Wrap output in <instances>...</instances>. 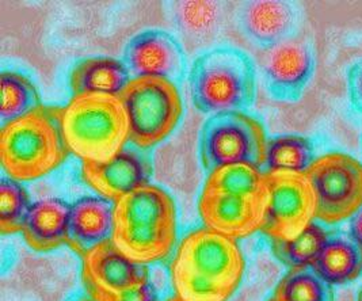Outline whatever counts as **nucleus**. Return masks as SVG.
<instances>
[{
    "instance_id": "f257e3e1",
    "label": "nucleus",
    "mask_w": 362,
    "mask_h": 301,
    "mask_svg": "<svg viewBox=\"0 0 362 301\" xmlns=\"http://www.w3.org/2000/svg\"><path fill=\"white\" fill-rule=\"evenodd\" d=\"M112 240L141 265L165 261L177 244V206L163 187L147 184L115 202Z\"/></svg>"
},
{
    "instance_id": "f03ea898",
    "label": "nucleus",
    "mask_w": 362,
    "mask_h": 301,
    "mask_svg": "<svg viewBox=\"0 0 362 301\" xmlns=\"http://www.w3.org/2000/svg\"><path fill=\"white\" fill-rule=\"evenodd\" d=\"M71 152L60 126V106L40 105L0 128V160L8 178L37 181L60 167Z\"/></svg>"
},
{
    "instance_id": "7ed1b4c3",
    "label": "nucleus",
    "mask_w": 362,
    "mask_h": 301,
    "mask_svg": "<svg viewBox=\"0 0 362 301\" xmlns=\"http://www.w3.org/2000/svg\"><path fill=\"white\" fill-rule=\"evenodd\" d=\"M60 126L66 147L83 162H106L129 141V119L115 95H74L60 106Z\"/></svg>"
},
{
    "instance_id": "20e7f679",
    "label": "nucleus",
    "mask_w": 362,
    "mask_h": 301,
    "mask_svg": "<svg viewBox=\"0 0 362 301\" xmlns=\"http://www.w3.org/2000/svg\"><path fill=\"white\" fill-rule=\"evenodd\" d=\"M193 105L202 113L248 109L255 100V68L242 50L220 47L202 53L189 75Z\"/></svg>"
},
{
    "instance_id": "39448f33",
    "label": "nucleus",
    "mask_w": 362,
    "mask_h": 301,
    "mask_svg": "<svg viewBox=\"0 0 362 301\" xmlns=\"http://www.w3.org/2000/svg\"><path fill=\"white\" fill-rule=\"evenodd\" d=\"M118 97L129 119V141L139 150L162 143L174 132L183 114L177 84L163 78H132Z\"/></svg>"
},
{
    "instance_id": "423d86ee",
    "label": "nucleus",
    "mask_w": 362,
    "mask_h": 301,
    "mask_svg": "<svg viewBox=\"0 0 362 301\" xmlns=\"http://www.w3.org/2000/svg\"><path fill=\"white\" fill-rule=\"evenodd\" d=\"M267 137L262 122L243 112L214 114L201 134L199 155L204 168L211 172L228 165H266Z\"/></svg>"
},
{
    "instance_id": "0eeeda50",
    "label": "nucleus",
    "mask_w": 362,
    "mask_h": 301,
    "mask_svg": "<svg viewBox=\"0 0 362 301\" xmlns=\"http://www.w3.org/2000/svg\"><path fill=\"white\" fill-rule=\"evenodd\" d=\"M316 196V218L335 225L362 206V165L344 152H329L315 159L305 172Z\"/></svg>"
},
{
    "instance_id": "6e6552de",
    "label": "nucleus",
    "mask_w": 362,
    "mask_h": 301,
    "mask_svg": "<svg viewBox=\"0 0 362 301\" xmlns=\"http://www.w3.org/2000/svg\"><path fill=\"white\" fill-rule=\"evenodd\" d=\"M267 202L262 232L272 240L301 234L316 218V196L305 174L266 172Z\"/></svg>"
},
{
    "instance_id": "1a4fd4ad",
    "label": "nucleus",
    "mask_w": 362,
    "mask_h": 301,
    "mask_svg": "<svg viewBox=\"0 0 362 301\" xmlns=\"http://www.w3.org/2000/svg\"><path fill=\"white\" fill-rule=\"evenodd\" d=\"M171 262L236 290L242 283L246 261L236 239L202 227L182 237Z\"/></svg>"
},
{
    "instance_id": "9d476101",
    "label": "nucleus",
    "mask_w": 362,
    "mask_h": 301,
    "mask_svg": "<svg viewBox=\"0 0 362 301\" xmlns=\"http://www.w3.org/2000/svg\"><path fill=\"white\" fill-rule=\"evenodd\" d=\"M259 61L269 94L281 102L300 100L316 68L311 44L296 35L262 50Z\"/></svg>"
},
{
    "instance_id": "9b49d317",
    "label": "nucleus",
    "mask_w": 362,
    "mask_h": 301,
    "mask_svg": "<svg viewBox=\"0 0 362 301\" xmlns=\"http://www.w3.org/2000/svg\"><path fill=\"white\" fill-rule=\"evenodd\" d=\"M132 78H163L181 83L186 57L177 38L165 30H146L128 42L124 60Z\"/></svg>"
},
{
    "instance_id": "f8f14e48",
    "label": "nucleus",
    "mask_w": 362,
    "mask_h": 301,
    "mask_svg": "<svg viewBox=\"0 0 362 301\" xmlns=\"http://www.w3.org/2000/svg\"><path fill=\"white\" fill-rule=\"evenodd\" d=\"M266 202L267 197L245 199L202 189L198 212L206 228L238 240L262 230Z\"/></svg>"
},
{
    "instance_id": "ddd939ff",
    "label": "nucleus",
    "mask_w": 362,
    "mask_h": 301,
    "mask_svg": "<svg viewBox=\"0 0 362 301\" xmlns=\"http://www.w3.org/2000/svg\"><path fill=\"white\" fill-rule=\"evenodd\" d=\"M152 165L141 150L124 148L106 162H83L82 179L98 196L115 202L149 184Z\"/></svg>"
},
{
    "instance_id": "4468645a",
    "label": "nucleus",
    "mask_w": 362,
    "mask_h": 301,
    "mask_svg": "<svg viewBox=\"0 0 362 301\" xmlns=\"http://www.w3.org/2000/svg\"><path fill=\"white\" fill-rule=\"evenodd\" d=\"M82 281L87 292L115 293L149 281V268L129 259L109 239L83 256Z\"/></svg>"
},
{
    "instance_id": "2eb2a0df",
    "label": "nucleus",
    "mask_w": 362,
    "mask_h": 301,
    "mask_svg": "<svg viewBox=\"0 0 362 301\" xmlns=\"http://www.w3.org/2000/svg\"><path fill=\"white\" fill-rule=\"evenodd\" d=\"M115 202L100 196H86L71 203L66 244L84 256L112 239L115 228Z\"/></svg>"
},
{
    "instance_id": "dca6fc26",
    "label": "nucleus",
    "mask_w": 362,
    "mask_h": 301,
    "mask_svg": "<svg viewBox=\"0 0 362 301\" xmlns=\"http://www.w3.org/2000/svg\"><path fill=\"white\" fill-rule=\"evenodd\" d=\"M240 25L248 38L262 49L293 37L296 10L289 1L252 0L243 4Z\"/></svg>"
},
{
    "instance_id": "f3484780",
    "label": "nucleus",
    "mask_w": 362,
    "mask_h": 301,
    "mask_svg": "<svg viewBox=\"0 0 362 301\" xmlns=\"http://www.w3.org/2000/svg\"><path fill=\"white\" fill-rule=\"evenodd\" d=\"M71 203L60 199L33 202L22 236L37 252H49L66 244Z\"/></svg>"
},
{
    "instance_id": "a211bd4d",
    "label": "nucleus",
    "mask_w": 362,
    "mask_h": 301,
    "mask_svg": "<svg viewBox=\"0 0 362 301\" xmlns=\"http://www.w3.org/2000/svg\"><path fill=\"white\" fill-rule=\"evenodd\" d=\"M132 76L122 60L107 56L87 57L69 72V87L74 95L102 94L118 97Z\"/></svg>"
},
{
    "instance_id": "6ab92c4d",
    "label": "nucleus",
    "mask_w": 362,
    "mask_h": 301,
    "mask_svg": "<svg viewBox=\"0 0 362 301\" xmlns=\"http://www.w3.org/2000/svg\"><path fill=\"white\" fill-rule=\"evenodd\" d=\"M313 268L332 286L354 283L362 274V247L350 235L332 232Z\"/></svg>"
},
{
    "instance_id": "aec40b11",
    "label": "nucleus",
    "mask_w": 362,
    "mask_h": 301,
    "mask_svg": "<svg viewBox=\"0 0 362 301\" xmlns=\"http://www.w3.org/2000/svg\"><path fill=\"white\" fill-rule=\"evenodd\" d=\"M204 190L245 199L267 197L266 172L251 165H228L209 172Z\"/></svg>"
},
{
    "instance_id": "412c9836",
    "label": "nucleus",
    "mask_w": 362,
    "mask_h": 301,
    "mask_svg": "<svg viewBox=\"0 0 362 301\" xmlns=\"http://www.w3.org/2000/svg\"><path fill=\"white\" fill-rule=\"evenodd\" d=\"M331 234L329 225L313 221L293 239L272 240V251L289 268L313 266Z\"/></svg>"
},
{
    "instance_id": "4be33fe9",
    "label": "nucleus",
    "mask_w": 362,
    "mask_h": 301,
    "mask_svg": "<svg viewBox=\"0 0 362 301\" xmlns=\"http://www.w3.org/2000/svg\"><path fill=\"white\" fill-rule=\"evenodd\" d=\"M316 159L313 143L298 134H281L267 141L264 172L304 174Z\"/></svg>"
},
{
    "instance_id": "5701e85b",
    "label": "nucleus",
    "mask_w": 362,
    "mask_h": 301,
    "mask_svg": "<svg viewBox=\"0 0 362 301\" xmlns=\"http://www.w3.org/2000/svg\"><path fill=\"white\" fill-rule=\"evenodd\" d=\"M1 125L28 114L41 105L35 84L17 71H3L0 75Z\"/></svg>"
},
{
    "instance_id": "b1692460",
    "label": "nucleus",
    "mask_w": 362,
    "mask_h": 301,
    "mask_svg": "<svg viewBox=\"0 0 362 301\" xmlns=\"http://www.w3.org/2000/svg\"><path fill=\"white\" fill-rule=\"evenodd\" d=\"M273 296L282 301H334V288L313 266L289 268Z\"/></svg>"
},
{
    "instance_id": "393cba45",
    "label": "nucleus",
    "mask_w": 362,
    "mask_h": 301,
    "mask_svg": "<svg viewBox=\"0 0 362 301\" xmlns=\"http://www.w3.org/2000/svg\"><path fill=\"white\" fill-rule=\"evenodd\" d=\"M170 277L175 296L183 301H228L235 290L178 264H170Z\"/></svg>"
},
{
    "instance_id": "a878e982",
    "label": "nucleus",
    "mask_w": 362,
    "mask_h": 301,
    "mask_svg": "<svg viewBox=\"0 0 362 301\" xmlns=\"http://www.w3.org/2000/svg\"><path fill=\"white\" fill-rule=\"evenodd\" d=\"M33 202L22 182L13 178L0 181V234H22Z\"/></svg>"
},
{
    "instance_id": "bb28decb",
    "label": "nucleus",
    "mask_w": 362,
    "mask_h": 301,
    "mask_svg": "<svg viewBox=\"0 0 362 301\" xmlns=\"http://www.w3.org/2000/svg\"><path fill=\"white\" fill-rule=\"evenodd\" d=\"M178 6L180 23L190 33L209 32L218 18V4L214 1H181Z\"/></svg>"
},
{
    "instance_id": "cd10ccee",
    "label": "nucleus",
    "mask_w": 362,
    "mask_h": 301,
    "mask_svg": "<svg viewBox=\"0 0 362 301\" xmlns=\"http://www.w3.org/2000/svg\"><path fill=\"white\" fill-rule=\"evenodd\" d=\"M88 296L95 301H159L158 292L151 280L144 284L137 285L122 292H103L91 290L87 292Z\"/></svg>"
},
{
    "instance_id": "c85d7f7f",
    "label": "nucleus",
    "mask_w": 362,
    "mask_h": 301,
    "mask_svg": "<svg viewBox=\"0 0 362 301\" xmlns=\"http://www.w3.org/2000/svg\"><path fill=\"white\" fill-rule=\"evenodd\" d=\"M347 95L356 112L362 114V59L357 60L347 71Z\"/></svg>"
},
{
    "instance_id": "c756f323",
    "label": "nucleus",
    "mask_w": 362,
    "mask_h": 301,
    "mask_svg": "<svg viewBox=\"0 0 362 301\" xmlns=\"http://www.w3.org/2000/svg\"><path fill=\"white\" fill-rule=\"evenodd\" d=\"M349 235L362 247V206L350 218Z\"/></svg>"
},
{
    "instance_id": "7c9ffc66",
    "label": "nucleus",
    "mask_w": 362,
    "mask_h": 301,
    "mask_svg": "<svg viewBox=\"0 0 362 301\" xmlns=\"http://www.w3.org/2000/svg\"><path fill=\"white\" fill-rule=\"evenodd\" d=\"M165 301H183L182 299H180L178 296H173V297H170V299H167Z\"/></svg>"
},
{
    "instance_id": "2f4dec72",
    "label": "nucleus",
    "mask_w": 362,
    "mask_h": 301,
    "mask_svg": "<svg viewBox=\"0 0 362 301\" xmlns=\"http://www.w3.org/2000/svg\"><path fill=\"white\" fill-rule=\"evenodd\" d=\"M267 301H282V300H280V299H277V297H276V296H272V297H270V299H269V300Z\"/></svg>"
},
{
    "instance_id": "473e14b6",
    "label": "nucleus",
    "mask_w": 362,
    "mask_h": 301,
    "mask_svg": "<svg viewBox=\"0 0 362 301\" xmlns=\"http://www.w3.org/2000/svg\"><path fill=\"white\" fill-rule=\"evenodd\" d=\"M79 301H95V300H93V299H91V297H90V296H88V297H86V299H82V300H79Z\"/></svg>"
},
{
    "instance_id": "72a5a7b5",
    "label": "nucleus",
    "mask_w": 362,
    "mask_h": 301,
    "mask_svg": "<svg viewBox=\"0 0 362 301\" xmlns=\"http://www.w3.org/2000/svg\"><path fill=\"white\" fill-rule=\"evenodd\" d=\"M358 301H362V289L360 290V295H358Z\"/></svg>"
}]
</instances>
